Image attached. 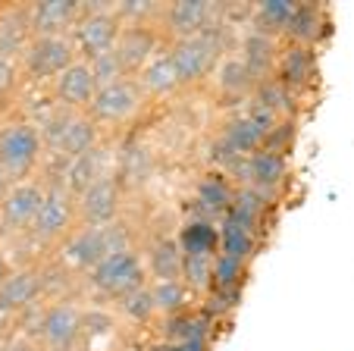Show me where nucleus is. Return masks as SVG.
Instances as JSON below:
<instances>
[{"mask_svg": "<svg viewBox=\"0 0 354 351\" xmlns=\"http://www.w3.org/2000/svg\"><path fill=\"white\" fill-rule=\"evenodd\" d=\"M145 91L138 88L135 79H120L107 88H97L94 100L88 104V116L97 123V129H120L126 126L129 120H135L145 107Z\"/></svg>", "mask_w": 354, "mask_h": 351, "instance_id": "8", "label": "nucleus"}, {"mask_svg": "<svg viewBox=\"0 0 354 351\" xmlns=\"http://www.w3.org/2000/svg\"><path fill=\"white\" fill-rule=\"evenodd\" d=\"M248 104L261 107V110L273 113L276 120H298V94H292L282 82L267 79V82H257Z\"/></svg>", "mask_w": 354, "mask_h": 351, "instance_id": "27", "label": "nucleus"}, {"mask_svg": "<svg viewBox=\"0 0 354 351\" xmlns=\"http://www.w3.org/2000/svg\"><path fill=\"white\" fill-rule=\"evenodd\" d=\"M160 342H207L210 336V320L201 314V307H188L173 317H160Z\"/></svg>", "mask_w": 354, "mask_h": 351, "instance_id": "26", "label": "nucleus"}, {"mask_svg": "<svg viewBox=\"0 0 354 351\" xmlns=\"http://www.w3.org/2000/svg\"><path fill=\"white\" fill-rule=\"evenodd\" d=\"M16 88H19V63H10V60H0V116L13 104L16 98Z\"/></svg>", "mask_w": 354, "mask_h": 351, "instance_id": "41", "label": "nucleus"}, {"mask_svg": "<svg viewBox=\"0 0 354 351\" xmlns=\"http://www.w3.org/2000/svg\"><path fill=\"white\" fill-rule=\"evenodd\" d=\"M88 69H91L97 88H107V85H113V82L126 79V69H122L120 57H116V47L107 53H97L94 60H88Z\"/></svg>", "mask_w": 354, "mask_h": 351, "instance_id": "39", "label": "nucleus"}, {"mask_svg": "<svg viewBox=\"0 0 354 351\" xmlns=\"http://www.w3.org/2000/svg\"><path fill=\"white\" fill-rule=\"evenodd\" d=\"M79 60L69 35H38L19 57V75L28 82H54L66 66Z\"/></svg>", "mask_w": 354, "mask_h": 351, "instance_id": "7", "label": "nucleus"}, {"mask_svg": "<svg viewBox=\"0 0 354 351\" xmlns=\"http://www.w3.org/2000/svg\"><path fill=\"white\" fill-rule=\"evenodd\" d=\"M147 282H151V279H147L145 260H141L138 248H126V251L110 254V258L100 260L91 273H85L88 291L100 301H110V305Z\"/></svg>", "mask_w": 354, "mask_h": 351, "instance_id": "3", "label": "nucleus"}, {"mask_svg": "<svg viewBox=\"0 0 354 351\" xmlns=\"http://www.w3.org/2000/svg\"><path fill=\"white\" fill-rule=\"evenodd\" d=\"M38 132L41 141H44V157L73 160L100 145L97 123L85 110H66L60 104L38 123Z\"/></svg>", "mask_w": 354, "mask_h": 351, "instance_id": "2", "label": "nucleus"}, {"mask_svg": "<svg viewBox=\"0 0 354 351\" xmlns=\"http://www.w3.org/2000/svg\"><path fill=\"white\" fill-rule=\"evenodd\" d=\"M326 35V10L320 3H295V13L282 32V44L317 47Z\"/></svg>", "mask_w": 354, "mask_h": 351, "instance_id": "25", "label": "nucleus"}, {"mask_svg": "<svg viewBox=\"0 0 354 351\" xmlns=\"http://www.w3.org/2000/svg\"><path fill=\"white\" fill-rule=\"evenodd\" d=\"M10 273H13V260H10V258H7V251L0 248V282H3V279H7Z\"/></svg>", "mask_w": 354, "mask_h": 351, "instance_id": "45", "label": "nucleus"}, {"mask_svg": "<svg viewBox=\"0 0 354 351\" xmlns=\"http://www.w3.org/2000/svg\"><path fill=\"white\" fill-rule=\"evenodd\" d=\"M160 7L163 3H154V0H116L113 13L122 26H157Z\"/></svg>", "mask_w": 354, "mask_h": 351, "instance_id": "36", "label": "nucleus"}, {"mask_svg": "<svg viewBox=\"0 0 354 351\" xmlns=\"http://www.w3.org/2000/svg\"><path fill=\"white\" fill-rule=\"evenodd\" d=\"M292 13H295V3H292V0H263V3H254V7H251L248 28L267 32V35H273V38L282 41V32H286Z\"/></svg>", "mask_w": 354, "mask_h": 351, "instance_id": "31", "label": "nucleus"}, {"mask_svg": "<svg viewBox=\"0 0 354 351\" xmlns=\"http://www.w3.org/2000/svg\"><path fill=\"white\" fill-rule=\"evenodd\" d=\"M245 270H248V264H241V260H235V258H226V254H216L210 289H241Z\"/></svg>", "mask_w": 354, "mask_h": 351, "instance_id": "38", "label": "nucleus"}, {"mask_svg": "<svg viewBox=\"0 0 354 351\" xmlns=\"http://www.w3.org/2000/svg\"><path fill=\"white\" fill-rule=\"evenodd\" d=\"M82 311L75 298H60L44 305L35 345L38 351H82Z\"/></svg>", "mask_w": 354, "mask_h": 351, "instance_id": "6", "label": "nucleus"}, {"mask_svg": "<svg viewBox=\"0 0 354 351\" xmlns=\"http://www.w3.org/2000/svg\"><path fill=\"white\" fill-rule=\"evenodd\" d=\"M232 195H235V186L216 170H207L201 172L198 182H194V210L198 217L194 219H207V223H220L226 217L229 204H232Z\"/></svg>", "mask_w": 354, "mask_h": 351, "instance_id": "20", "label": "nucleus"}, {"mask_svg": "<svg viewBox=\"0 0 354 351\" xmlns=\"http://www.w3.org/2000/svg\"><path fill=\"white\" fill-rule=\"evenodd\" d=\"M151 166H154V160H151L147 147L129 141V145L122 147V151L116 154V160H113V179L120 182V188H138V186H145L147 182Z\"/></svg>", "mask_w": 354, "mask_h": 351, "instance_id": "28", "label": "nucleus"}, {"mask_svg": "<svg viewBox=\"0 0 354 351\" xmlns=\"http://www.w3.org/2000/svg\"><path fill=\"white\" fill-rule=\"evenodd\" d=\"M28 41H32L28 3H7V7H0V60L19 63Z\"/></svg>", "mask_w": 354, "mask_h": 351, "instance_id": "23", "label": "nucleus"}, {"mask_svg": "<svg viewBox=\"0 0 354 351\" xmlns=\"http://www.w3.org/2000/svg\"><path fill=\"white\" fill-rule=\"evenodd\" d=\"M16 182H19V179H13V172H10L7 166L0 163V201L7 198V192H10V188L16 186Z\"/></svg>", "mask_w": 354, "mask_h": 351, "instance_id": "43", "label": "nucleus"}, {"mask_svg": "<svg viewBox=\"0 0 354 351\" xmlns=\"http://www.w3.org/2000/svg\"><path fill=\"white\" fill-rule=\"evenodd\" d=\"M0 351H7V342H3V345H0Z\"/></svg>", "mask_w": 354, "mask_h": 351, "instance_id": "46", "label": "nucleus"}, {"mask_svg": "<svg viewBox=\"0 0 354 351\" xmlns=\"http://www.w3.org/2000/svg\"><path fill=\"white\" fill-rule=\"evenodd\" d=\"M267 210H270V198H267V195L254 192V188H235L232 204H229L226 217L229 219H239V223L251 226V229L257 232L263 226Z\"/></svg>", "mask_w": 354, "mask_h": 351, "instance_id": "33", "label": "nucleus"}, {"mask_svg": "<svg viewBox=\"0 0 354 351\" xmlns=\"http://www.w3.org/2000/svg\"><path fill=\"white\" fill-rule=\"evenodd\" d=\"M113 160L116 151L110 145H97L94 151L82 154V157L63 160V176H60V188L69 192L73 198H79L88 186H94L104 176H113Z\"/></svg>", "mask_w": 354, "mask_h": 351, "instance_id": "14", "label": "nucleus"}, {"mask_svg": "<svg viewBox=\"0 0 354 351\" xmlns=\"http://www.w3.org/2000/svg\"><path fill=\"white\" fill-rule=\"evenodd\" d=\"M279 47L282 41L273 38L267 32H257V28H241L239 41H235V57L245 63V69L251 73V79L267 82L276 75V60H279Z\"/></svg>", "mask_w": 354, "mask_h": 351, "instance_id": "13", "label": "nucleus"}, {"mask_svg": "<svg viewBox=\"0 0 354 351\" xmlns=\"http://www.w3.org/2000/svg\"><path fill=\"white\" fill-rule=\"evenodd\" d=\"M141 260H145V270L151 282H157V279H182V248L176 235L151 239L147 248L141 251Z\"/></svg>", "mask_w": 354, "mask_h": 351, "instance_id": "24", "label": "nucleus"}, {"mask_svg": "<svg viewBox=\"0 0 354 351\" xmlns=\"http://www.w3.org/2000/svg\"><path fill=\"white\" fill-rule=\"evenodd\" d=\"M216 229H220V251H216V254L235 258V260H241V264H248V260L254 258V251H257V232L251 229V226L239 223V219L223 217Z\"/></svg>", "mask_w": 354, "mask_h": 351, "instance_id": "29", "label": "nucleus"}, {"mask_svg": "<svg viewBox=\"0 0 354 351\" xmlns=\"http://www.w3.org/2000/svg\"><path fill=\"white\" fill-rule=\"evenodd\" d=\"M10 336H13V317H7V314H0V345L7 342Z\"/></svg>", "mask_w": 354, "mask_h": 351, "instance_id": "44", "label": "nucleus"}, {"mask_svg": "<svg viewBox=\"0 0 354 351\" xmlns=\"http://www.w3.org/2000/svg\"><path fill=\"white\" fill-rule=\"evenodd\" d=\"M44 192L47 188L35 176L32 179H19L10 188L7 198L0 201V229H3V235H19V232L26 235L41 201H44Z\"/></svg>", "mask_w": 354, "mask_h": 351, "instance_id": "12", "label": "nucleus"}, {"mask_svg": "<svg viewBox=\"0 0 354 351\" xmlns=\"http://www.w3.org/2000/svg\"><path fill=\"white\" fill-rule=\"evenodd\" d=\"M122 213V188L113 176H104L75 198V219L79 226H110Z\"/></svg>", "mask_w": 354, "mask_h": 351, "instance_id": "11", "label": "nucleus"}, {"mask_svg": "<svg viewBox=\"0 0 354 351\" xmlns=\"http://www.w3.org/2000/svg\"><path fill=\"white\" fill-rule=\"evenodd\" d=\"M216 254H182V282L192 295H207L214 282Z\"/></svg>", "mask_w": 354, "mask_h": 351, "instance_id": "35", "label": "nucleus"}, {"mask_svg": "<svg viewBox=\"0 0 354 351\" xmlns=\"http://www.w3.org/2000/svg\"><path fill=\"white\" fill-rule=\"evenodd\" d=\"M113 314L132 326L157 323L160 317H157V305H154V295H151V282L135 289V291H129V295H122L120 301H113Z\"/></svg>", "mask_w": 354, "mask_h": 351, "instance_id": "30", "label": "nucleus"}, {"mask_svg": "<svg viewBox=\"0 0 354 351\" xmlns=\"http://www.w3.org/2000/svg\"><path fill=\"white\" fill-rule=\"evenodd\" d=\"M116 330V314L104 311V307H85L82 311V348H88V342L97 336H107Z\"/></svg>", "mask_w": 354, "mask_h": 351, "instance_id": "37", "label": "nucleus"}, {"mask_svg": "<svg viewBox=\"0 0 354 351\" xmlns=\"http://www.w3.org/2000/svg\"><path fill=\"white\" fill-rule=\"evenodd\" d=\"M273 79L282 82L288 91L301 98V94H304V88H310V82L317 79V47L282 44Z\"/></svg>", "mask_w": 354, "mask_h": 351, "instance_id": "17", "label": "nucleus"}, {"mask_svg": "<svg viewBox=\"0 0 354 351\" xmlns=\"http://www.w3.org/2000/svg\"><path fill=\"white\" fill-rule=\"evenodd\" d=\"M295 120H279L273 129L267 132V141H263V147L267 151H276V154H286L288 157V151H292V145H295Z\"/></svg>", "mask_w": 354, "mask_h": 351, "instance_id": "40", "label": "nucleus"}, {"mask_svg": "<svg viewBox=\"0 0 354 351\" xmlns=\"http://www.w3.org/2000/svg\"><path fill=\"white\" fill-rule=\"evenodd\" d=\"M44 301V279L41 267H13L3 282H0V314L19 317L22 311Z\"/></svg>", "mask_w": 354, "mask_h": 351, "instance_id": "15", "label": "nucleus"}, {"mask_svg": "<svg viewBox=\"0 0 354 351\" xmlns=\"http://www.w3.org/2000/svg\"><path fill=\"white\" fill-rule=\"evenodd\" d=\"M120 35H122V22L116 19L113 3H100V0H85L79 10V19L69 28L75 57L85 63L94 60L97 53L113 51Z\"/></svg>", "mask_w": 354, "mask_h": 351, "instance_id": "4", "label": "nucleus"}, {"mask_svg": "<svg viewBox=\"0 0 354 351\" xmlns=\"http://www.w3.org/2000/svg\"><path fill=\"white\" fill-rule=\"evenodd\" d=\"M79 0H38V3H28L32 38H38V35H69L73 22L79 19Z\"/></svg>", "mask_w": 354, "mask_h": 351, "instance_id": "22", "label": "nucleus"}, {"mask_svg": "<svg viewBox=\"0 0 354 351\" xmlns=\"http://www.w3.org/2000/svg\"><path fill=\"white\" fill-rule=\"evenodd\" d=\"M7 351H38V345L32 342V339H26V336H10L7 339Z\"/></svg>", "mask_w": 354, "mask_h": 351, "instance_id": "42", "label": "nucleus"}, {"mask_svg": "<svg viewBox=\"0 0 354 351\" xmlns=\"http://www.w3.org/2000/svg\"><path fill=\"white\" fill-rule=\"evenodd\" d=\"M79 226L75 219V198L63 188H47L44 192V201H41L38 213H35L32 226H28V239L35 245H57L66 239L69 232Z\"/></svg>", "mask_w": 354, "mask_h": 351, "instance_id": "9", "label": "nucleus"}, {"mask_svg": "<svg viewBox=\"0 0 354 351\" xmlns=\"http://www.w3.org/2000/svg\"><path fill=\"white\" fill-rule=\"evenodd\" d=\"M151 295L157 305V317H173V314L188 311V301H192V291L185 289L182 279H157L151 282Z\"/></svg>", "mask_w": 354, "mask_h": 351, "instance_id": "34", "label": "nucleus"}, {"mask_svg": "<svg viewBox=\"0 0 354 351\" xmlns=\"http://www.w3.org/2000/svg\"><path fill=\"white\" fill-rule=\"evenodd\" d=\"M94 94H97V82H94L85 60H75L73 66H66L50 82V98L66 110H88Z\"/></svg>", "mask_w": 354, "mask_h": 351, "instance_id": "18", "label": "nucleus"}, {"mask_svg": "<svg viewBox=\"0 0 354 351\" xmlns=\"http://www.w3.org/2000/svg\"><path fill=\"white\" fill-rule=\"evenodd\" d=\"M132 245V232L122 219L110 226H75L66 239L60 242V264L69 273H91L104 258L116 251H126Z\"/></svg>", "mask_w": 354, "mask_h": 351, "instance_id": "1", "label": "nucleus"}, {"mask_svg": "<svg viewBox=\"0 0 354 351\" xmlns=\"http://www.w3.org/2000/svg\"><path fill=\"white\" fill-rule=\"evenodd\" d=\"M44 160V141L32 120L10 116L0 123V163L13 172V179H32Z\"/></svg>", "mask_w": 354, "mask_h": 351, "instance_id": "5", "label": "nucleus"}, {"mask_svg": "<svg viewBox=\"0 0 354 351\" xmlns=\"http://www.w3.org/2000/svg\"><path fill=\"white\" fill-rule=\"evenodd\" d=\"M135 82H138V88L145 91V98H154V100H167L182 91V79H179V69H176L173 57H169V44H163L160 51L141 66Z\"/></svg>", "mask_w": 354, "mask_h": 351, "instance_id": "21", "label": "nucleus"}, {"mask_svg": "<svg viewBox=\"0 0 354 351\" xmlns=\"http://www.w3.org/2000/svg\"><path fill=\"white\" fill-rule=\"evenodd\" d=\"M129 351H135V348H129Z\"/></svg>", "mask_w": 354, "mask_h": 351, "instance_id": "47", "label": "nucleus"}, {"mask_svg": "<svg viewBox=\"0 0 354 351\" xmlns=\"http://www.w3.org/2000/svg\"><path fill=\"white\" fill-rule=\"evenodd\" d=\"M216 16H220V3H214V0H169L160 7L157 28H160L163 41L169 44V41L201 35Z\"/></svg>", "mask_w": 354, "mask_h": 351, "instance_id": "10", "label": "nucleus"}, {"mask_svg": "<svg viewBox=\"0 0 354 351\" xmlns=\"http://www.w3.org/2000/svg\"><path fill=\"white\" fill-rule=\"evenodd\" d=\"M179 248L182 254H216L220 251V229L207 219H188L179 229Z\"/></svg>", "mask_w": 354, "mask_h": 351, "instance_id": "32", "label": "nucleus"}, {"mask_svg": "<svg viewBox=\"0 0 354 351\" xmlns=\"http://www.w3.org/2000/svg\"><path fill=\"white\" fill-rule=\"evenodd\" d=\"M163 44H167V41H163L157 26H122V35H120V41H116V57H120L129 79H135V75L141 73V66H145Z\"/></svg>", "mask_w": 354, "mask_h": 351, "instance_id": "16", "label": "nucleus"}, {"mask_svg": "<svg viewBox=\"0 0 354 351\" xmlns=\"http://www.w3.org/2000/svg\"><path fill=\"white\" fill-rule=\"evenodd\" d=\"M210 88H214L216 100L220 104H248V98H251V91H254V79H251V73L245 69V63L232 53H226V57H220V63L214 66V73H210Z\"/></svg>", "mask_w": 354, "mask_h": 351, "instance_id": "19", "label": "nucleus"}]
</instances>
